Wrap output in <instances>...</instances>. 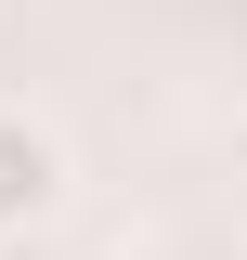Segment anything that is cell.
<instances>
[{
  "label": "cell",
  "mask_w": 247,
  "mask_h": 260,
  "mask_svg": "<svg viewBox=\"0 0 247 260\" xmlns=\"http://www.w3.org/2000/svg\"><path fill=\"white\" fill-rule=\"evenodd\" d=\"M65 182H78V169H65V130L26 117V104H0V247H26L65 208Z\"/></svg>",
  "instance_id": "obj_1"
}]
</instances>
